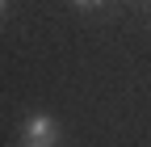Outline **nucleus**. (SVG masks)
<instances>
[{"mask_svg": "<svg viewBox=\"0 0 151 147\" xmlns=\"http://www.w3.org/2000/svg\"><path fill=\"white\" fill-rule=\"evenodd\" d=\"M25 135H29L34 143H55L59 126H55V118H50V114H34V118H25Z\"/></svg>", "mask_w": 151, "mask_h": 147, "instance_id": "obj_1", "label": "nucleus"}, {"mask_svg": "<svg viewBox=\"0 0 151 147\" xmlns=\"http://www.w3.org/2000/svg\"><path fill=\"white\" fill-rule=\"evenodd\" d=\"M76 9H101V0H71Z\"/></svg>", "mask_w": 151, "mask_h": 147, "instance_id": "obj_2", "label": "nucleus"}, {"mask_svg": "<svg viewBox=\"0 0 151 147\" xmlns=\"http://www.w3.org/2000/svg\"><path fill=\"white\" fill-rule=\"evenodd\" d=\"M34 147H55V143H34Z\"/></svg>", "mask_w": 151, "mask_h": 147, "instance_id": "obj_3", "label": "nucleus"}, {"mask_svg": "<svg viewBox=\"0 0 151 147\" xmlns=\"http://www.w3.org/2000/svg\"><path fill=\"white\" fill-rule=\"evenodd\" d=\"M4 4H9V0H0V9H4Z\"/></svg>", "mask_w": 151, "mask_h": 147, "instance_id": "obj_4", "label": "nucleus"}]
</instances>
